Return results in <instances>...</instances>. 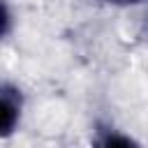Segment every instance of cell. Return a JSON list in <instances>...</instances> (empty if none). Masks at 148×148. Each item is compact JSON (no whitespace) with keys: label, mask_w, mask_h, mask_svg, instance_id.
Returning a JSON list of instances; mask_svg holds the SVG:
<instances>
[{"label":"cell","mask_w":148,"mask_h":148,"mask_svg":"<svg viewBox=\"0 0 148 148\" xmlns=\"http://www.w3.org/2000/svg\"><path fill=\"white\" fill-rule=\"evenodd\" d=\"M95 148H141L134 139H130L127 134H120L116 130H106L97 136Z\"/></svg>","instance_id":"obj_2"},{"label":"cell","mask_w":148,"mask_h":148,"mask_svg":"<svg viewBox=\"0 0 148 148\" xmlns=\"http://www.w3.org/2000/svg\"><path fill=\"white\" fill-rule=\"evenodd\" d=\"M111 2H118V5H130V2H139V0H111Z\"/></svg>","instance_id":"obj_3"},{"label":"cell","mask_w":148,"mask_h":148,"mask_svg":"<svg viewBox=\"0 0 148 148\" xmlns=\"http://www.w3.org/2000/svg\"><path fill=\"white\" fill-rule=\"evenodd\" d=\"M2 134H12L16 123H18V116H21V95L16 88H12L9 83L2 86Z\"/></svg>","instance_id":"obj_1"}]
</instances>
